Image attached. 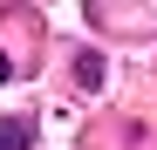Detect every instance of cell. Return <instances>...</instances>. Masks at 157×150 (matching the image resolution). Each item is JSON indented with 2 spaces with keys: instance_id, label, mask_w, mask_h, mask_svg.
<instances>
[{
  "instance_id": "obj_2",
  "label": "cell",
  "mask_w": 157,
  "mask_h": 150,
  "mask_svg": "<svg viewBox=\"0 0 157 150\" xmlns=\"http://www.w3.org/2000/svg\"><path fill=\"white\" fill-rule=\"evenodd\" d=\"M75 82H82V89H102V55H75Z\"/></svg>"
},
{
  "instance_id": "obj_1",
  "label": "cell",
  "mask_w": 157,
  "mask_h": 150,
  "mask_svg": "<svg viewBox=\"0 0 157 150\" xmlns=\"http://www.w3.org/2000/svg\"><path fill=\"white\" fill-rule=\"evenodd\" d=\"M34 143V123L28 116H7V123H0V150H28Z\"/></svg>"
},
{
  "instance_id": "obj_3",
  "label": "cell",
  "mask_w": 157,
  "mask_h": 150,
  "mask_svg": "<svg viewBox=\"0 0 157 150\" xmlns=\"http://www.w3.org/2000/svg\"><path fill=\"white\" fill-rule=\"evenodd\" d=\"M7 75H14V62H7V55H0V82H7Z\"/></svg>"
}]
</instances>
